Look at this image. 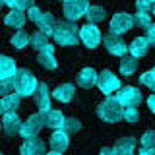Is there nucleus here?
<instances>
[{"label":"nucleus","mask_w":155,"mask_h":155,"mask_svg":"<svg viewBox=\"0 0 155 155\" xmlns=\"http://www.w3.org/2000/svg\"><path fill=\"white\" fill-rule=\"evenodd\" d=\"M153 4H155V0H136V8L143 10V12H151Z\"/></svg>","instance_id":"35"},{"label":"nucleus","mask_w":155,"mask_h":155,"mask_svg":"<svg viewBox=\"0 0 155 155\" xmlns=\"http://www.w3.org/2000/svg\"><path fill=\"white\" fill-rule=\"evenodd\" d=\"M85 18H87V21H91V23H101L107 18V10L103 6H89Z\"/></svg>","instance_id":"26"},{"label":"nucleus","mask_w":155,"mask_h":155,"mask_svg":"<svg viewBox=\"0 0 155 155\" xmlns=\"http://www.w3.org/2000/svg\"><path fill=\"white\" fill-rule=\"evenodd\" d=\"M80 37H81V43H84L87 48H95L103 41V35H101L97 23H91V21H87L85 25L80 29Z\"/></svg>","instance_id":"8"},{"label":"nucleus","mask_w":155,"mask_h":155,"mask_svg":"<svg viewBox=\"0 0 155 155\" xmlns=\"http://www.w3.org/2000/svg\"><path fill=\"white\" fill-rule=\"evenodd\" d=\"M147 107H149V110H151V113H155V91L147 97Z\"/></svg>","instance_id":"39"},{"label":"nucleus","mask_w":155,"mask_h":155,"mask_svg":"<svg viewBox=\"0 0 155 155\" xmlns=\"http://www.w3.org/2000/svg\"><path fill=\"white\" fill-rule=\"evenodd\" d=\"M138 70V58L134 54H124L120 60V74L122 76H132Z\"/></svg>","instance_id":"23"},{"label":"nucleus","mask_w":155,"mask_h":155,"mask_svg":"<svg viewBox=\"0 0 155 155\" xmlns=\"http://www.w3.org/2000/svg\"><path fill=\"white\" fill-rule=\"evenodd\" d=\"M136 25L134 23V16L132 14H126V12H118L114 14L113 19H110V31L118 33V35H122V33H128L130 29Z\"/></svg>","instance_id":"10"},{"label":"nucleus","mask_w":155,"mask_h":155,"mask_svg":"<svg viewBox=\"0 0 155 155\" xmlns=\"http://www.w3.org/2000/svg\"><path fill=\"white\" fill-rule=\"evenodd\" d=\"M19 99H21V95H18L16 91H14V93L4 95V97H2V113L18 110V109H19Z\"/></svg>","instance_id":"25"},{"label":"nucleus","mask_w":155,"mask_h":155,"mask_svg":"<svg viewBox=\"0 0 155 155\" xmlns=\"http://www.w3.org/2000/svg\"><path fill=\"white\" fill-rule=\"evenodd\" d=\"M41 16H43V12H41V10H39L37 6H31V8L27 10V18L31 19L33 23H37L39 19H41Z\"/></svg>","instance_id":"36"},{"label":"nucleus","mask_w":155,"mask_h":155,"mask_svg":"<svg viewBox=\"0 0 155 155\" xmlns=\"http://www.w3.org/2000/svg\"><path fill=\"white\" fill-rule=\"evenodd\" d=\"M6 6L18 8V10H29V8L33 6V0H8Z\"/></svg>","instance_id":"34"},{"label":"nucleus","mask_w":155,"mask_h":155,"mask_svg":"<svg viewBox=\"0 0 155 155\" xmlns=\"http://www.w3.org/2000/svg\"><path fill=\"white\" fill-rule=\"evenodd\" d=\"M134 23H136V27H140V29H147L151 25V16H149V12L138 10V12L134 14Z\"/></svg>","instance_id":"29"},{"label":"nucleus","mask_w":155,"mask_h":155,"mask_svg":"<svg viewBox=\"0 0 155 155\" xmlns=\"http://www.w3.org/2000/svg\"><path fill=\"white\" fill-rule=\"evenodd\" d=\"M68 134L64 128H58L52 132L51 140H48V143H51V151L52 153H64L68 149V143H70V140H68Z\"/></svg>","instance_id":"12"},{"label":"nucleus","mask_w":155,"mask_h":155,"mask_svg":"<svg viewBox=\"0 0 155 155\" xmlns=\"http://www.w3.org/2000/svg\"><path fill=\"white\" fill-rule=\"evenodd\" d=\"M80 29L81 27H78L72 19H68V21H58L52 37H54V41L58 45H62V47H74V45H78V43L81 41Z\"/></svg>","instance_id":"1"},{"label":"nucleus","mask_w":155,"mask_h":155,"mask_svg":"<svg viewBox=\"0 0 155 155\" xmlns=\"http://www.w3.org/2000/svg\"><path fill=\"white\" fill-rule=\"evenodd\" d=\"M18 72L19 70H18L16 62H14V58H10V56L0 58V76H2V80L4 78H16Z\"/></svg>","instance_id":"22"},{"label":"nucleus","mask_w":155,"mask_h":155,"mask_svg":"<svg viewBox=\"0 0 155 155\" xmlns=\"http://www.w3.org/2000/svg\"><path fill=\"white\" fill-rule=\"evenodd\" d=\"M39 87V81L35 74H33L31 70H25V68H21V70L16 74V78H14V91H16L18 95L21 97H31L35 95Z\"/></svg>","instance_id":"2"},{"label":"nucleus","mask_w":155,"mask_h":155,"mask_svg":"<svg viewBox=\"0 0 155 155\" xmlns=\"http://www.w3.org/2000/svg\"><path fill=\"white\" fill-rule=\"evenodd\" d=\"M74 95H76V87L72 84H62L54 87V91H52V97L56 101H60V103H70L74 99Z\"/></svg>","instance_id":"20"},{"label":"nucleus","mask_w":155,"mask_h":155,"mask_svg":"<svg viewBox=\"0 0 155 155\" xmlns=\"http://www.w3.org/2000/svg\"><path fill=\"white\" fill-rule=\"evenodd\" d=\"M21 120H19V116L16 110H10V113H4L2 116V130L6 136H16L21 132Z\"/></svg>","instance_id":"11"},{"label":"nucleus","mask_w":155,"mask_h":155,"mask_svg":"<svg viewBox=\"0 0 155 155\" xmlns=\"http://www.w3.org/2000/svg\"><path fill=\"white\" fill-rule=\"evenodd\" d=\"M80 128H81V122L78 118H66V124H64V130L68 134H76V132H80Z\"/></svg>","instance_id":"33"},{"label":"nucleus","mask_w":155,"mask_h":155,"mask_svg":"<svg viewBox=\"0 0 155 155\" xmlns=\"http://www.w3.org/2000/svg\"><path fill=\"white\" fill-rule=\"evenodd\" d=\"M97 80H99V74L95 72V68L91 66H85L80 70V74L76 78V84L80 87H84V89H89V87L97 85Z\"/></svg>","instance_id":"13"},{"label":"nucleus","mask_w":155,"mask_h":155,"mask_svg":"<svg viewBox=\"0 0 155 155\" xmlns=\"http://www.w3.org/2000/svg\"><path fill=\"white\" fill-rule=\"evenodd\" d=\"M45 149H47L45 142L39 140L37 136H33V138H25V142H23V145L19 147V151L23 155H43Z\"/></svg>","instance_id":"15"},{"label":"nucleus","mask_w":155,"mask_h":155,"mask_svg":"<svg viewBox=\"0 0 155 155\" xmlns=\"http://www.w3.org/2000/svg\"><path fill=\"white\" fill-rule=\"evenodd\" d=\"M89 0H64V18L66 19H72V21H76V19L80 18H85L87 10H89Z\"/></svg>","instance_id":"4"},{"label":"nucleus","mask_w":155,"mask_h":155,"mask_svg":"<svg viewBox=\"0 0 155 155\" xmlns=\"http://www.w3.org/2000/svg\"><path fill=\"white\" fill-rule=\"evenodd\" d=\"M122 113H124V107L116 101V97H110V95H107V99L103 103H99V107H97L99 118L105 120V122H110V124L122 120Z\"/></svg>","instance_id":"3"},{"label":"nucleus","mask_w":155,"mask_h":155,"mask_svg":"<svg viewBox=\"0 0 155 155\" xmlns=\"http://www.w3.org/2000/svg\"><path fill=\"white\" fill-rule=\"evenodd\" d=\"M97 87L101 89V93L110 95V93H116L122 85H120V78H116L110 70H103L99 74V80H97Z\"/></svg>","instance_id":"7"},{"label":"nucleus","mask_w":155,"mask_h":155,"mask_svg":"<svg viewBox=\"0 0 155 155\" xmlns=\"http://www.w3.org/2000/svg\"><path fill=\"white\" fill-rule=\"evenodd\" d=\"M31 45H33V48H35V51H45V48L51 45V43H48V35H45V33L39 29L37 33H33Z\"/></svg>","instance_id":"28"},{"label":"nucleus","mask_w":155,"mask_h":155,"mask_svg":"<svg viewBox=\"0 0 155 155\" xmlns=\"http://www.w3.org/2000/svg\"><path fill=\"white\" fill-rule=\"evenodd\" d=\"M27 14L23 12V10H18V8H12L10 12L4 16V23H6L8 27H14V29H21L23 23L27 21Z\"/></svg>","instance_id":"16"},{"label":"nucleus","mask_w":155,"mask_h":155,"mask_svg":"<svg viewBox=\"0 0 155 155\" xmlns=\"http://www.w3.org/2000/svg\"><path fill=\"white\" fill-rule=\"evenodd\" d=\"M149 39L147 37H136L132 43L128 45V52L130 54H134L136 58H142L147 54V51H149Z\"/></svg>","instance_id":"19"},{"label":"nucleus","mask_w":155,"mask_h":155,"mask_svg":"<svg viewBox=\"0 0 155 155\" xmlns=\"http://www.w3.org/2000/svg\"><path fill=\"white\" fill-rule=\"evenodd\" d=\"M101 153H103V155H107V153H114V147H113V149H110V147H103V149H101Z\"/></svg>","instance_id":"41"},{"label":"nucleus","mask_w":155,"mask_h":155,"mask_svg":"<svg viewBox=\"0 0 155 155\" xmlns=\"http://www.w3.org/2000/svg\"><path fill=\"white\" fill-rule=\"evenodd\" d=\"M56 19H54V16H52V14H45L43 12V16H41V19H39V21L35 23L37 25V29H41L43 33H45V35H52V33H54V29H56Z\"/></svg>","instance_id":"21"},{"label":"nucleus","mask_w":155,"mask_h":155,"mask_svg":"<svg viewBox=\"0 0 155 155\" xmlns=\"http://www.w3.org/2000/svg\"><path fill=\"white\" fill-rule=\"evenodd\" d=\"M103 45H105V48H107V52H109V54H114V56H124L126 52H128L126 43L120 39L118 33L110 31V29H109V33L103 37Z\"/></svg>","instance_id":"6"},{"label":"nucleus","mask_w":155,"mask_h":155,"mask_svg":"<svg viewBox=\"0 0 155 155\" xmlns=\"http://www.w3.org/2000/svg\"><path fill=\"white\" fill-rule=\"evenodd\" d=\"M14 91V78H4L2 80V93L8 95Z\"/></svg>","instance_id":"37"},{"label":"nucleus","mask_w":155,"mask_h":155,"mask_svg":"<svg viewBox=\"0 0 155 155\" xmlns=\"http://www.w3.org/2000/svg\"><path fill=\"white\" fill-rule=\"evenodd\" d=\"M43 118H45V126H47V128H51V130L64 128V124H66V116L62 114L58 109L43 110Z\"/></svg>","instance_id":"14"},{"label":"nucleus","mask_w":155,"mask_h":155,"mask_svg":"<svg viewBox=\"0 0 155 155\" xmlns=\"http://www.w3.org/2000/svg\"><path fill=\"white\" fill-rule=\"evenodd\" d=\"M142 155H155V147H140Z\"/></svg>","instance_id":"40"},{"label":"nucleus","mask_w":155,"mask_h":155,"mask_svg":"<svg viewBox=\"0 0 155 155\" xmlns=\"http://www.w3.org/2000/svg\"><path fill=\"white\" fill-rule=\"evenodd\" d=\"M37 62L43 68H47V70H54V68L58 66V60H56V56H54V47L48 45L45 51H39Z\"/></svg>","instance_id":"18"},{"label":"nucleus","mask_w":155,"mask_h":155,"mask_svg":"<svg viewBox=\"0 0 155 155\" xmlns=\"http://www.w3.org/2000/svg\"><path fill=\"white\" fill-rule=\"evenodd\" d=\"M10 43H12L14 48H18V51H19V48H25L29 43H31V37H29L25 31H21V29H19L18 33H14V35H12Z\"/></svg>","instance_id":"27"},{"label":"nucleus","mask_w":155,"mask_h":155,"mask_svg":"<svg viewBox=\"0 0 155 155\" xmlns=\"http://www.w3.org/2000/svg\"><path fill=\"white\" fill-rule=\"evenodd\" d=\"M2 4H8V0H2Z\"/></svg>","instance_id":"43"},{"label":"nucleus","mask_w":155,"mask_h":155,"mask_svg":"<svg viewBox=\"0 0 155 155\" xmlns=\"http://www.w3.org/2000/svg\"><path fill=\"white\" fill-rule=\"evenodd\" d=\"M35 105H37V109L41 110H48L51 109V91H48V85L47 84H39L37 87V91H35Z\"/></svg>","instance_id":"17"},{"label":"nucleus","mask_w":155,"mask_h":155,"mask_svg":"<svg viewBox=\"0 0 155 155\" xmlns=\"http://www.w3.org/2000/svg\"><path fill=\"white\" fill-rule=\"evenodd\" d=\"M149 39V43H151V45L155 47V23H151V25L147 27V35H145Z\"/></svg>","instance_id":"38"},{"label":"nucleus","mask_w":155,"mask_h":155,"mask_svg":"<svg viewBox=\"0 0 155 155\" xmlns=\"http://www.w3.org/2000/svg\"><path fill=\"white\" fill-rule=\"evenodd\" d=\"M43 126H45V118H43V113L39 110V113L31 114L25 122L21 124V132H19V136H21V138H33V136H37L39 132H41Z\"/></svg>","instance_id":"9"},{"label":"nucleus","mask_w":155,"mask_h":155,"mask_svg":"<svg viewBox=\"0 0 155 155\" xmlns=\"http://www.w3.org/2000/svg\"><path fill=\"white\" fill-rule=\"evenodd\" d=\"M138 80H140V84H142V85H145V87H149L151 91H155V66L151 68V70L143 72Z\"/></svg>","instance_id":"30"},{"label":"nucleus","mask_w":155,"mask_h":155,"mask_svg":"<svg viewBox=\"0 0 155 155\" xmlns=\"http://www.w3.org/2000/svg\"><path fill=\"white\" fill-rule=\"evenodd\" d=\"M114 97L122 107H138L142 103V93H140V89L138 87H132V85L120 87L114 93Z\"/></svg>","instance_id":"5"},{"label":"nucleus","mask_w":155,"mask_h":155,"mask_svg":"<svg viewBox=\"0 0 155 155\" xmlns=\"http://www.w3.org/2000/svg\"><path fill=\"white\" fill-rule=\"evenodd\" d=\"M140 143H142V147H155V130H147L142 136Z\"/></svg>","instance_id":"32"},{"label":"nucleus","mask_w":155,"mask_h":155,"mask_svg":"<svg viewBox=\"0 0 155 155\" xmlns=\"http://www.w3.org/2000/svg\"><path fill=\"white\" fill-rule=\"evenodd\" d=\"M140 118L138 109L136 107H124V113H122V120H126L128 124H136Z\"/></svg>","instance_id":"31"},{"label":"nucleus","mask_w":155,"mask_h":155,"mask_svg":"<svg viewBox=\"0 0 155 155\" xmlns=\"http://www.w3.org/2000/svg\"><path fill=\"white\" fill-rule=\"evenodd\" d=\"M151 12H153V16H155V4H153V10H151Z\"/></svg>","instance_id":"42"},{"label":"nucleus","mask_w":155,"mask_h":155,"mask_svg":"<svg viewBox=\"0 0 155 155\" xmlns=\"http://www.w3.org/2000/svg\"><path fill=\"white\" fill-rule=\"evenodd\" d=\"M134 147H136V140L134 138H120L114 145V153L116 155H130L134 153Z\"/></svg>","instance_id":"24"}]
</instances>
